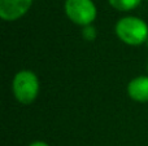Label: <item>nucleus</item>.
I'll list each match as a JSON object with an SVG mask.
<instances>
[{
  "instance_id": "obj_1",
  "label": "nucleus",
  "mask_w": 148,
  "mask_h": 146,
  "mask_svg": "<svg viewBox=\"0 0 148 146\" xmlns=\"http://www.w3.org/2000/svg\"><path fill=\"white\" fill-rule=\"evenodd\" d=\"M114 31L118 39L127 45H142L148 40V25L135 16L120 18L114 26Z\"/></svg>"
},
{
  "instance_id": "obj_2",
  "label": "nucleus",
  "mask_w": 148,
  "mask_h": 146,
  "mask_svg": "<svg viewBox=\"0 0 148 146\" xmlns=\"http://www.w3.org/2000/svg\"><path fill=\"white\" fill-rule=\"evenodd\" d=\"M39 79L31 70H21L13 78L12 89L16 100L22 105H30L39 95Z\"/></svg>"
},
{
  "instance_id": "obj_3",
  "label": "nucleus",
  "mask_w": 148,
  "mask_h": 146,
  "mask_svg": "<svg viewBox=\"0 0 148 146\" xmlns=\"http://www.w3.org/2000/svg\"><path fill=\"white\" fill-rule=\"evenodd\" d=\"M64 7L68 18L75 25L86 27L96 20L97 9L92 0H65Z\"/></svg>"
},
{
  "instance_id": "obj_4",
  "label": "nucleus",
  "mask_w": 148,
  "mask_h": 146,
  "mask_svg": "<svg viewBox=\"0 0 148 146\" xmlns=\"http://www.w3.org/2000/svg\"><path fill=\"white\" fill-rule=\"evenodd\" d=\"M33 5V0H0V17L4 21H16L23 17Z\"/></svg>"
},
{
  "instance_id": "obj_5",
  "label": "nucleus",
  "mask_w": 148,
  "mask_h": 146,
  "mask_svg": "<svg viewBox=\"0 0 148 146\" xmlns=\"http://www.w3.org/2000/svg\"><path fill=\"white\" fill-rule=\"evenodd\" d=\"M127 95L136 102H148V76L142 75L131 79L127 84Z\"/></svg>"
},
{
  "instance_id": "obj_6",
  "label": "nucleus",
  "mask_w": 148,
  "mask_h": 146,
  "mask_svg": "<svg viewBox=\"0 0 148 146\" xmlns=\"http://www.w3.org/2000/svg\"><path fill=\"white\" fill-rule=\"evenodd\" d=\"M108 1L114 9L120 12H129V10L135 9L140 4L142 0H108Z\"/></svg>"
},
{
  "instance_id": "obj_7",
  "label": "nucleus",
  "mask_w": 148,
  "mask_h": 146,
  "mask_svg": "<svg viewBox=\"0 0 148 146\" xmlns=\"http://www.w3.org/2000/svg\"><path fill=\"white\" fill-rule=\"evenodd\" d=\"M82 36L86 39L87 41H92L95 38H96V28L94 26H86L83 27V32H82Z\"/></svg>"
},
{
  "instance_id": "obj_8",
  "label": "nucleus",
  "mask_w": 148,
  "mask_h": 146,
  "mask_svg": "<svg viewBox=\"0 0 148 146\" xmlns=\"http://www.w3.org/2000/svg\"><path fill=\"white\" fill-rule=\"evenodd\" d=\"M29 146H49V145L44 141H34V142H31Z\"/></svg>"
},
{
  "instance_id": "obj_9",
  "label": "nucleus",
  "mask_w": 148,
  "mask_h": 146,
  "mask_svg": "<svg viewBox=\"0 0 148 146\" xmlns=\"http://www.w3.org/2000/svg\"><path fill=\"white\" fill-rule=\"evenodd\" d=\"M147 71H148V62H147Z\"/></svg>"
}]
</instances>
